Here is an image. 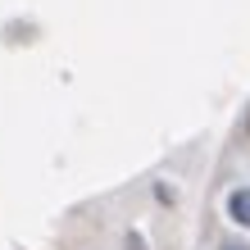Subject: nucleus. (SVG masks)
Wrapping results in <instances>:
<instances>
[{
  "instance_id": "nucleus-1",
  "label": "nucleus",
  "mask_w": 250,
  "mask_h": 250,
  "mask_svg": "<svg viewBox=\"0 0 250 250\" xmlns=\"http://www.w3.org/2000/svg\"><path fill=\"white\" fill-rule=\"evenodd\" d=\"M228 214L237 218L241 228H250V187H241V191H232V200H228Z\"/></svg>"
},
{
  "instance_id": "nucleus-2",
  "label": "nucleus",
  "mask_w": 250,
  "mask_h": 250,
  "mask_svg": "<svg viewBox=\"0 0 250 250\" xmlns=\"http://www.w3.org/2000/svg\"><path fill=\"white\" fill-rule=\"evenodd\" d=\"M218 250H250V246H241V241H223Z\"/></svg>"
}]
</instances>
